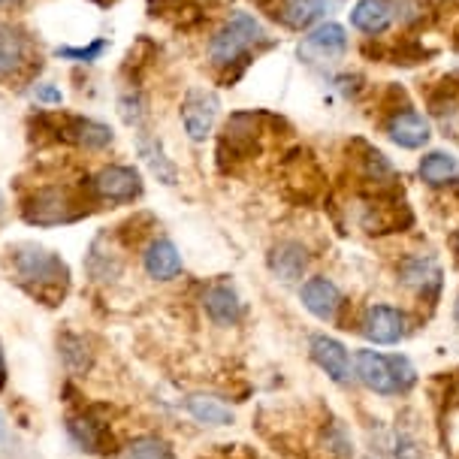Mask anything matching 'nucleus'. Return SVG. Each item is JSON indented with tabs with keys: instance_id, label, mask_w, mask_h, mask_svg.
<instances>
[{
	"instance_id": "nucleus-1",
	"label": "nucleus",
	"mask_w": 459,
	"mask_h": 459,
	"mask_svg": "<svg viewBox=\"0 0 459 459\" xmlns=\"http://www.w3.org/2000/svg\"><path fill=\"white\" fill-rule=\"evenodd\" d=\"M10 273L22 290H28L30 297L46 302V306H55L70 287L67 264L55 251L34 242L10 245Z\"/></svg>"
},
{
	"instance_id": "nucleus-34",
	"label": "nucleus",
	"mask_w": 459,
	"mask_h": 459,
	"mask_svg": "<svg viewBox=\"0 0 459 459\" xmlns=\"http://www.w3.org/2000/svg\"><path fill=\"white\" fill-rule=\"evenodd\" d=\"M6 384V357H4V344H0V390Z\"/></svg>"
},
{
	"instance_id": "nucleus-2",
	"label": "nucleus",
	"mask_w": 459,
	"mask_h": 459,
	"mask_svg": "<svg viewBox=\"0 0 459 459\" xmlns=\"http://www.w3.org/2000/svg\"><path fill=\"white\" fill-rule=\"evenodd\" d=\"M266 39V30L254 15L248 13H233L227 19L224 28L212 37L209 43V57L215 67H230V64L242 61L254 46H260Z\"/></svg>"
},
{
	"instance_id": "nucleus-19",
	"label": "nucleus",
	"mask_w": 459,
	"mask_h": 459,
	"mask_svg": "<svg viewBox=\"0 0 459 459\" xmlns=\"http://www.w3.org/2000/svg\"><path fill=\"white\" fill-rule=\"evenodd\" d=\"M185 411L203 426H230L233 423V408L224 399L212 396V393H187L182 399Z\"/></svg>"
},
{
	"instance_id": "nucleus-27",
	"label": "nucleus",
	"mask_w": 459,
	"mask_h": 459,
	"mask_svg": "<svg viewBox=\"0 0 459 459\" xmlns=\"http://www.w3.org/2000/svg\"><path fill=\"white\" fill-rule=\"evenodd\" d=\"M324 10H326V0H281L278 15H281V22L287 28L302 30L321 19Z\"/></svg>"
},
{
	"instance_id": "nucleus-4",
	"label": "nucleus",
	"mask_w": 459,
	"mask_h": 459,
	"mask_svg": "<svg viewBox=\"0 0 459 459\" xmlns=\"http://www.w3.org/2000/svg\"><path fill=\"white\" fill-rule=\"evenodd\" d=\"M64 429H67V438L76 445V450L91 456H109L115 454V438H112V426L106 417H100L94 408H79V411H70L67 420H64Z\"/></svg>"
},
{
	"instance_id": "nucleus-23",
	"label": "nucleus",
	"mask_w": 459,
	"mask_h": 459,
	"mask_svg": "<svg viewBox=\"0 0 459 459\" xmlns=\"http://www.w3.org/2000/svg\"><path fill=\"white\" fill-rule=\"evenodd\" d=\"M85 266L94 281H115V278L121 275V257L109 248V239H106V236H97L94 239Z\"/></svg>"
},
{
	"instance_id": "nucleus-37",
	"label": "nucleus",
	"mask_w": 459,
	"mask_h": 459,
	"mask_svg": "<svg viewBox=\"0 0 459 459\" xmlns=\"http://www.w3.org/2000/svg\"><path fill=\"white\" fill-rule=\"evenodd\" d=\"M0 215H4V194H0Z\"/></svg>"
},
{
	"instance_id": "nucleus-13",
	"label": "nucleus",
	"mask_w": 459,
	"mask_h": 459,
	"mask_svg": "<svg viewBox=\"0 0 459 459\" xmlns=\"http://www.w3.org/2000/svg\"><path fill=\"white\" fill-rule=\"evenodd\" d=\"M384 127H387V136L399 149H420V145L429 143V134H432L429 121H426L420 112L408 109V106L393 112Z\"/></svg>"
},
{
	"instance_id": "nucleus-20",
	"label": "nucleus",
	"mask_w": 459,
	"mask_h": 459,
	"mask_svg": "<svg viewBox=\"0 0 459 459\" xmlns=\"http://www.w3.org/2000/svg\"><path fill=\"white\" fill-rule=\"evenodd\" d=\"M136 152H139V158L145 160V167L152 169V176L158 178V182H163V185H176L178 182L176 163L167 158V152H163V143H160L158 136L139 130V134H136Z\"/></svg>"
},
{
	"instance_id": "nucleus-16",
	"label": "nucleus",
	"mask_w": 459,
	"mask_h": 459,
	"mask_svg": "<svg viewBox=\"0 0 459 459\" xmlns=\"http://www.w3.org/2000/svg\"><path fill=\"white\" fill-rule=\"evenodd\" d=\"M28 67V39L19 28L0 22V79L19 76Z\"/></svg>"
},
{
	"instance_id": "nucleus-21",
	"label": "nucleus",
	"mask_w": 459,
	"mask_h": 459,
	"mask_svg": "<svg viewBox=\"0 0 459 459\" xmlns=\"http://www.w3.org/2000/svg\"><path fill=\"white\" fill-rule=\"evenodd\" d=\"M64 136L88 152H100L106 145H112V127H106L94 118H70Z\"/></svg>"
},
{
	"instance_id": "nucleus-9",
	"label": "nucleus",
	"mask_w": 459,
	"mask_h": 459,
	"mask_svg": "<svg viewBox=\"0 0 459 459\" xmlns=\"http://www.w3.org/2000/svg\"><path fill=\"white\" fill-rule=\"evenodd\" d=\"M308 351H311V359L317 363V368L326 372L330 381H335V384L351 381V354L339 339H333V335H326V333H317V335H311Z\"/></svg>"
},
{
	"instance_id": "nucleus-29",
	"label": "nucleus",
	"mask_w": 459,
	"mask_h": 459,
	"mask_svg": "<svg viewBox=\"0 0 459 459\" xmlns=\"http://www.w3.org/2000/svg\"><path fill=\"white\" fill-rule=\"evenodd\" d=\"M106 39H94L91 46H85V48H76V46H57L55 48V55L57 57H67V61H79V64H94V61H100V55L106 52Z\"/></svg>"
},
{
	"instance_id": "nucleus-31",
	"label": "nucleus",
	"mask_w": 459,
	"mask_h": 459,
	"mask_svg": "<svg viewBox=\"0 0 459 459\" xmlns=\"http://www.w3.org/2000/svg\"><path fill=\"white\" fill-rule=\"evenodd\" d=\"M393 459H429L420 441L411 436H396V447H393Z\"/></svg>"
},
{
	"instance_id": "nucleus-14",
	"label": "nucleus",
	"mask_w": 459,
	"mask_h": 459,
	"mask_svg": "<svg viewBox=\"0 0 459 459\" xmlns=\"http://www.w3.org/2000/svg\"><path fill=\"white\" fill-rule=\"evenodd\" d=\"M182 254L169 239H152L143 251V269L152 281H172L182 275Z\"/></svg>"
},
{
	"instance_id": "nucleus-5",
	"label": "nucleus",
	"mask_w": 459,
	"mask_h": 459,
	"mask_svg": "<svg viewBox=\"0 0 459 459\" xmlns=\"http://www.w3.org/2000/svg\"><path fill=\"white\" fill-rule=\"evenodd\" d=\"M91 194H94V200L112 203V206H125V203H134L136 196L143 194V176H139V169L134 167L112 163V167H103L91 178Z\"/></svg>"
},
{
	"instance_id": "nucleus-39",
	"label": "nucleus",
	"mask_w": 459,
	"mask_h": 459,
	"mask_svg": "<svg viewBox=\"0 0 459 459\" xmlns=\"http://www.w3.org/2000/svg\"><path fill=\"white\" fill-rule=\"evenodd\" d=\"M0 4H13V0H0Z\"/></svg>"
},
{
	"instance_id": "nucleus-30",
	"label": "nucleus",
	"mask_w": 459,
	"mask_h": 459,
	"mask_svg": "<svg viewBox=\"0 0 459 459\" xmlns=\"http://www.w3.org/2000/svg\"><path fill=\"white\" fill-rule=\"evenodd\" d=\"M390 13L399 15V22H417L423 19L426 0H387Z\"/></svg>"
},
{
	"instance_id": "nucleus-26",
	"label": "nucleus",
	"mask_w": 459,
	"mask_h": 459,
	"mask_svg": "<svg viewBox=\"0 0 459 459\" xmlns=\"http://www.w3.org/2000/svg\"><path fill=\"white\" fill-rule=\"evenodd\" d=\"M121 459H176V450L163 436L145 432V436L130 438L125 447L118 450Z\"/></svg>"
},
{
	"instance_id": "nucleus-11",
	"label": "nucleus",
	"mask_w": 459,
	"mask_h": 459,
	"mask_svg": "<svg viewBox=\"0 0 459 459\" xmlns=\"http://www.w3.org/2000/svg\"><path fill=\"white\" fill-rule=\"evenodd\" d=\"M203 308H206L209 321L218 326H236L245 315L239 293H236L233 284H227V281L206 287V293H203Z\"/></svg>"
},
{
	"instance_id": "nucleus-35",
	"label": "nucleus",
	"mask_w": 459,
	"mask_h": 459,
	"mask_svg": "<svg viewBox=\"0 0 459 459\" xmlns=\"http://www.w3.org/2000/svg\"><path fill=\"white\" fill-rule=\"evenodd\" d=\"M454 317H456V324H459V297H456V306H454Z\"/></svg>"
},
{
	"instance_id": "nucleus-6",
	"label": "nucleus",
	"mask_w": 459,
	"mask_h": 459,
	"mask_svg": "<svg viewBox=\"0 0 459 459\" xmlns=\"http://www.w3.org/2000/svg\"><path fill=\"white\" fill-rule=\"evenodd\" d=\"M221 100L215 91L209 88H191L182 100V125L191 143H206V136L212 134L218 121Z\"/></svg>"
},
{
	"instance_id": "nucleus-8",
	"label": "nucleus",
	"mask_w": 459,
	"mask_h": 459,
	"mask_svg": "<svg viewBox=\"0 0 459 459\" xmlns=\"http://www.w3.org/2000/svg\"><path fill=\"white\" fill-rule=\"evenodd\" d=\"M354 366L357 378L372 393H378V396H396V393H402L396 378V359L393 357H384L378 351H357Z\"/></svg>"
},
{
	"instance_id": "nucleus-36",
	"label": "nucleus",
	"mask_w": 459,
	"mask_h": 459,
	"mask_svg": "<svg viewBox=\"0 0 459 459\" xmlns=\"http://www.w3.org/2000/svg\"><path fill=\"white\" fill-rule=\"evenodd\" d=\"M454 248H456V254H459V230H456V236H454Z\"/></svg>"
},
{
	"instance_id": "nucleus-17",
	"label": "nucleus",
	"mask_w": 459,
	"mask_h": 459,
	"mask_svg": "<svg viewBox=\"0 0 459 459\" xmlns=\"http://www.w3.org/2000/svg\"><path fill=\"white\" fill-rule=\"evenodd\" d=\"M344 48H348V37H344V28L342 24H335V22H324V24H317L315 30L306 37V43L299 46V55H306V57H339Z\"/></svg>"
},
{
	"instance_id": "nucleus-25",
	"label": "nucleus",
	"mask_w": 459,
	"mask_h": 459,
	"mask_svg": "<svg viewBox=\"0 0 459 459\" xmlns=\"http://www.w3.org/2000/svg\"><path fill=\"white\" fill-rule=\"evenodd\" d=\"M456 176H459V163H456L454 154H447V152H429V154H423V160H420V178L429 187L450 185Z\"/></svg>"
},
{
	"instance_id": "nucleus-18",
	"label": "nucleus",
	"mask_w": 459,
	"mask_h": 459,
	"mask_svg": "<svg viewBox=\"0 0 459 459\" xmlns=\"http://www.w3.org/2000/svg\"><path fill=\"white\" fill-rule=\"evenodd\" d=\"M57 357H61L64 368L73 375V378H82L94 368V351L91 342L79 333H61L57 335Z\"/></svg>"
},
{
	"instance_id": "nucleus-10",
	"label": "nucleus",
	"mask_w": 459,
	"mask_h": 459,
	"mask_svg": "<svg viewBox=\"0 0 459 459\" xmlns=\"http://www.w3.org/2000/svg\"><path fill=\"white\" fill-rule=\"evenodd\" d=\"M257 139H260L257 115H254V112H236L233 118L227 121L224 136H221V152L230 149V158H233V160L251 158V152L257 149Z\"/></svg>"
},
{
	"instance_id": "nucleus-22",
	"label": "nucleus",
	"mask_w": 459,
	"mask_h": 459,
	"mask_svg": "<svg viewBox=\"0 0 459 459\" xmlns=\"http://www.w3.org/2000/svg\"><path fill=\"white\" fill-rule=\"evenodd\" d=\"M393 22V13L387 6V0H359L351 10V24L363 34H384Z\"/></svg>"
},
{
	"instance_id": "nucleus-32",
	"label": "nucleus",
	"mask_w": 459,
	"mask_h": 459,
	"mask_svg": "<svg viewBox=\"0 0 459 459\" xmlns=\"http://www.w3.org/2000/svg\"><path fill=\"white\" fill-rule=\"evenodd\" d=\"M34 97L39 103H46V106H61L64 103L61 88H55L52 82H39V85L34 88Z\"/></svg>"
},
{
	"instance_id": "nucleus-38",
	"label": "nucleus",
	"mask_w": 459,
	"mask_h": 459,
	"mask_svg": "<svg viewBox=\"0 0 459 459\" xmlns=\"http://www.w3.org/2000/svg\"><path fill=\"white\" fill-rule=\"evenodd\" d=\"M366 459H381V456H375V454H368V456H366Z\"/></svg>"
},
{
	"instance_id": "nucleus-15",
	"label": "nucleus",
	"mask_w": 459,
	"mask_h": 459,
	"mask_svg": "<svg viewBox=\"0 0 459 459\" xmlns=\"http://www.w3.org/2000/svg\"><path fill=\"white\" fill-rule=\"evenodd\" d=\"M269 269L278 281L290 284V281H299L308 269V251L302 242H293V239H284L278 242L273 254H269Z\"/></svg>"
},
{
	"instance_id": "nucleus-12",
	"label": "nucleus",
	"mask_w": 459,
	"mask_h": 459,
	"mask_svg": "<svg viewBox=\"0 0 459 459\" xmlns=\"http://www.w3.org/2000/svg\"><path fill=\"white\" fill-rule=\"evenodd\" d=\"M299 299H302V306H306V311H311L317 321H335V315H339V308H342V290L324 275L308 278L299 290Z\"/></svg>"
},
{
	"instance_id": "nucleus-3",
	"label": "nucleus",
	"mask_w": 459,
	"mask_h": 459,
	"mask_svg": "<svg viewBox=\"0 0 459 459\" xmlns=\"http://www.w3.org/2000/svg\"><path fill=\"white\" fill-rule=\"evenodd\" d=\"M85 206L82 200H76V194L70 187H61V185H48V187H39L34 191L28 203L22 206V215L28 224L34 227H57V224H70L85 215Z\"/></svg>"
},
{
	"instance_id": "nucleus-24",
	"label": "nucleus",
	"mask_w": 459,
	"mask_h": 459,
	"mask_svg": "<svg viewBox=\"0 0 459 459\" xmlns=\"http://www.w3.org/2000/svg\"><path fill=\"white\" fill-rule=\"evenodd\" d=\"M399 275H402V281L408 287H414L417 293L436 290L441 284V269L432 257H408L405 264H402Z\"/></svg>"
},
{
	"instance_id": "nucleus-7",
	"label": "nucleus",
	"mask_w": 459,
	"mask_h": 459,
	"mask_svg": "<svg viewBox=\"0 0 459 459\" xmlns=\"http://www.w3.org/2000/svg\"><path fill=\"white\" fill-rule=\"evenodd\" d=\"M359 333L375 344H399L408 335V317L396 306H368L359 321Z\"/></svg>"
},
{
	"instance_id": "nucleus-28",
	"label": "nucleus",
	"mask_w": 459,
	"mask_h": 459,
	"mask_svg": "<svg viewBox=\"0 0 459 459\" xmlns=\"http://www.w3.org/2000/svg\"><path fill=\"white\" fill-rule=\"evenodd\" d=\"M118 112H121V118H125V125L139 130V127H143V121H145V100H143V94H139V91L121 94Z\"/></svg>"
},
{
	"instance_id": "nucleus-33",
	"label": "nucleus",
	"mask_w": 459,
	"mask_h": 459,
	"mask_svg": "<svg viewBox=\"0 0 459 459\" xmlns=\"http://www.w3.org/2000/svg\"><path fill=\"white\" fill-rule=\"evenodd\" d=\"M6 438H10V420H6V414L0 411V445H6Z\"/></svg>"
}]
</instances>
